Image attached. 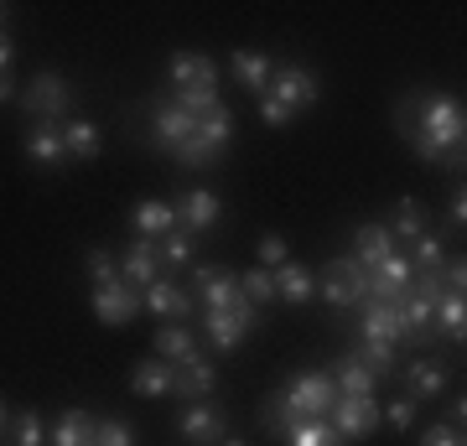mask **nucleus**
I'll return each mask as SVG.
<instances>
[{
	"label": "nucleus",
	"mask_w": 467,
	"mask_h": 446,
	"mask_svg": "<svg viewBox=\"0 0 467 446\" xmlns=\"http://www.w3.org/2000/svg\"><path fill=\"white\" fill-rule=\"evenodd\" d=\"M395 130L420 150V161L462 171V146H467L462 99H451V94H405L395 104Z\"/></svg>",
	"instance_id": "obj_1"
},
{
	"label": "nucleus",
	"mask_w": 467,
	"mask_h": 446,
	"mask_svg": "<svg viewBox=\"0 0 467 446\" xmlns=\"http://www.w3.org/2000/svg\"><path fill=\"white\" fill-rule=\"evenodd\" d=\"M317 94H322V83L306 63H275V73H270V83H265V99H275L281 109H291V115H296V109H312Z\"/></svg>",
	"instance_id": "obj_2"
},
{
	"label": "nucleus",
	"mask_w": 467,
	"mask_h": 446,
	"mask_svg": "<svg viewBox=\"0 0 467 446\" xmlns=\"http://www.w3.org/2000/svg\"><path fill=\"white\" fill-rule=\"evenodd\" d=\"M21 109H26V115H36V119H57V125H63L67 109H73V88H67L63 73L42 67V73L32 78V88L21 94Z\"/></svg>",
	"instance_id": "obj_3"
},
{
	"label": "nucleus",
	"mask_w": 467,
	"mask_h": 446,
	"mask_svg": "<svg viewBox=\"0 0 467 446\" xmlns=\"http://www.w3.org/2000/svg\"><path fill=\"white\" fill-rule=\"evenodd\" d=\"M281 395L291 399L306 420H312V415H327L337 405V389H333V374H327V368H306V374H296Z\"/></svg>",
	"instance_id": "obj_4"
},
{
	"label": "nucleus",
	"mask_w": 467,
	"mask_h": 446,
	"mask_svg": "<svg viewBox=\"0 0 467 446\" xmlns=\"http://www.w3.org/2000/svg\"><path fill=\"white\" fill-rule=\"evenodd\" d=\"M177 430H182L187 446H218L223 436H229V420H223V410H218V405L192 399V405L182 410V420H177Z\"/></svg>",
	"instance_id": "obj_5"
},
{
	"label": "nucleus",
	"mask_w": 467,
	"mask_h": 446,
	"mask_svg": "<svg viewBox=\"0 0 467 446\" xmlns=\"http://www.w3.org/2000/svg\"><path fill=\"white\" fill-rule=\"evenodd\" d=\"M218 389V374L213 364H208V353H187L182 364H171V395L177 399H208Z\"/></svg>",
	"instance_id": "obj_6"
},
{
	"label": "nucleus",
	"mask_w": 467,
	"mask_h": 446,
	"mask_svg": "<svg viewBox=\"0 0 467 446\" xmlns=\"http://www.w3.org/2000/svg\"><path fill=\"white\" fill-rule=\"evenodd\" d=\"M223 223V198L218 192H208V187H192L182 202H177V229L182 233H208V229H218Z\"/></svg>",
	"instance_id": "obj_7"
},
{
	"label": "nucleus",
	"mask_w": 467,
	"mask_h": 446,
	"mask_svg": "<svg viewBox=\"0 0 467 446\" xmlns=\"http://www.w3.org/2000/svg\"><path fill=\"white\" fill-rule=\"evenodd\" d=\"M192 281H198L202 312H229L234 301H239V275H234L229 264H198Z\"/></svg>",
	"instance_id": "obj_8"
},
{
	"label": "nucleus",
	"mask_w": 467,
	"mask_h": 446,
	"mask_svg": "<svg viewBox=\"0 0 467 446\" xmlns=\"http://www.w3.org/2000/svg\"><path fill=\"white\" fill-rule=\"evenodd\" d=\"M327 426H333L343 441H364L368 430L379 426V405H374V395H364V399H337L333 410H327Z\"/></svg>",
	"instance_id": "obj_9"
},
{
	"label": "nucleus",
	"mask_w": 467,
	"mask_h": 446,
	"mask_svg": "<svg viewBox=\"0 0 467 446\" xmlns=\"http://www.w3.org/2000/svg\"><path fill=\"white\" fill-rule=\"evenodd\" d=\"M119 281L130 291H146V285L161 281V260H156V239H135L125 254H119Z\"/></svg>",
	"instance_id": "obj_10"
},
{
	"label": "nucleus",
	"mask_w": 467,
	"mask_h": 446,
	"mask_svg": "<svg viewBox=\"0 0 467 446\" xmlns=\"http://www.w3.org/2000/svg\"><path fill=\"white\" fill-rule=\"evenodd\" d=\"M140 312V296H135L125 281H109V285H94V316L104 327H125L130 316Z\"/></svg>",
	"instance_id": "obj_11"
},
{
	"label": "nucleus",
	"mask_w": 467,
	"mask_h": 446,
	"mask_svg": "<svg viewBox=\"0 0 467 446\" xmlns=\"http://www.w3.org/2000/svg\"><path fill=\"white\" fill-rule=\"evenodd\" d=\"M187 135H198V119L187 115V109H177V104H156L150 109V146L177 150Z\"/></svg>",
	"instance_id": "obj_12"
},
{
	"label": "nucleus",
	"mask_w": 467,
	"mask_h": 446,
	"mask_svg": "<svg viewBox=\"0 0 467 446\" xmlns=\"http://www.w3.org/2000/svg\"><path fill=\"white\" fill-rule=\"evenodd\" d=\"M358 337H379V343H405V322H400V301H364V322Z\"/></svg>",
	"instance_id": "obj_13"
},
{
	"label": "nucleus",
	"mask_w": 467,
	"mask_h": 446,
	"mask_svg": "<svg viewBox=\"0 0 467 446\" xmlns=\"http://www.w3.org/2000/svg\"><path fill=\"white\" fill-rule=\"evenodd\" d=\"M270 275H275V301H291V306H301V301L317 296V270H312V264L285 260V264H275Z\"/></svg>",
	"instance_id": "obj_14"
},
{
	"label": "nucleus",
	"mask_w": 467,
	"mask_h": 446,
	"mask_svg": "<svg viewBox=\"0 0 467 446\" xmlns=\"http://www.w3.org/2000/svg\"><path fill=\"white\" fill-rule=\"evenodd\" d=\"M57 135H63L67 161H94V156L104 150V130L94 125V119H63Z\"/></svg>",
	"instance_id": "obj_15"
},
{
	"label": "nucleus",
	"mask_w": 467,
	"mask_h": 446,
	"mask_svg": "<svg viewBox=\"0 0 467 446\" xmlns=\"http://www.w3.org/2000/svg\"><path fill=\"white\" fill-rule=\"evenodd\" d=\"M389 254H395L389 223H358V229H353V260L364 264V270H374V264L389 260Z\"/></svg>",
	"instance_id": "obj_16"
},
{
	"label": "nucleus",
	"mask_w": 467,
	"mask_h": 446,
	"mask_svg": "<svg viewBox=\"0 0 467 446\" xmlns=\"http://www.w3.org/2000/svg\"><path fill=\"white\" fill-rule=\"evenodd\" d=\"M26 156L36 166H63L67 150H63V135H57V119H32V130H26Z\"/></svg>",
	"instance_id": "obj_17"
},
{
	"label": "nucleus",
	"mask_w": 467,
	"mask_h": 446,
	"mask_svg": "<svg viewBox=\"0 0 467 446\" xmlns=\"http://www.w3.org/2000/svg\"><path fill=\"white\" fill-rule=\"evenodd\" d=\"M94 426H99V420H94L88 410H78V405H67V410L57 415V420H52L47 446H88V441H94Z\"/></svg>",
	"instance_id": "obj_18"
},
{
	"label": "nucleus",
	"mask_w": 467,
	"mask_h": 446,
	"mask_svg": "<svg viewBox=\"0 0 467 446\" xmlns=\"http://www.w3.org/2000/svg\"><path fill=\"white\" fill-rule=\"evenodd\" d=\"M135 239H167L171 229H177V208L161 198H146V202H135Z\"/></svg>",
	"instance_id": "obj_19"
},
{
	"label": "nucleus",
	"mask_w": 467,
	"mask_h": 446,
	"mask_svg": "<svg viewBox=\"0 0 467 446\" xmlns=\"http://www.w3.org/2000/svg\"><path fill=\"white\" fill-rule=\"evenodd\" d=\"M140 301H146L156 316H171V322H182V316L192 312V296H187L177 281H167V275H161L156 285H146V291H140Z\"/></svg>",
	"instance_id": "obj_20"
},
{
	"label": "nucleus",
	"mask_w": 467,
	"mask_h": 446,
	"mask_svg": "<svg viewBox=\"0 0 467 446\" xmlns=\"http://www.w3.org/2000/svg\"><path fill=\"white\" fill-rule=\"evenodd\" d=\"M405 389H410V399H436L441 389H447V368L436 364V358H410L405 364Z\"/></svg>",
	"instance_id": "obj_21"
},
{
	"label": "nucleus",
	"mask_w": 467,
	"mask_h": 446,
	"mask_svg": "<svg viewBox=\"0 0 467 446\" xmlns=\"http://www.w3.org/2000/svg\"><path fill=\"white\" fill-rule=\"evenodd\" d=\"M353 364H364L374 379H395V364H400V347L379 343V337H358V347L348 353Z\"/></svg>",
	"instance_id": "obj_22"
},
{
	"label": "nucleus",
	"mask_w": 467,
	"mask_h": 446,
	"mask_svg": "<svg viewBox=\"0 0 467 446\" xmlns=\"http://www.w3.org/2000/svg\"><path fill=\"white\" fill-rule=\"evenodd\" d=\"M167 78L177 83V88H187V83H218V63L213 57H202V52H171L167 57Z\"/></svg>",
	"instance_id": "obj_23"
},
{
	"label": "nucleus",
	"mask_w": 467,
	"mask_h": 446,
	"mask_svg": "<svg viewBox=\"0 0 467 446\" xmlns=\"http://www.w3.org/2000/svg\"><path fill=\"white\" fill-rule=\"evenodd\" d=\"M431 337H447V343L462 347V337H467V301L462 296H441V301H436Z\"/></svg>",
	"instance_id": "obj_24"
},
{
	"label": "nucleus",
	"mask_w": 467,
	"mask_h": 446,
	"mask_svg": "<svg viewBox=\"0 0 467 446\" xmlns=\"http://www.w3.org/2000/svg\"><path fill=\"white\" fill-rule=\"evenodd\" d=\"M130 389H135L140 399H161V395H171V364H167V358H146V364H135Z\"/></svg>",
	"instance_id": "obj_25"
},
{
	"label": "nucleus",
	"mask_w": 467,
	"mask_h": 446,
	"mask_svg": "<svg viewBox=\"0 0 467 446\" xmlns=\"http://www.w3.org/2000/svg\"><path fill=\"white\" fill-rule=\"evenodd\" d=\"M327 374H333L337 399H364V395H374V384H379L364 364H353V358H337V368H327Z\"/></svg>",
	"instance_id": "obj_26"
},
{
	"label": "nucleus",
	"mask_w": 467,
	"mask_h": 446,
	"mask_svg": "<svg viewBox=\"0 0 467 446\" xmlns=\"http://www.w3.org/2000/svg\"><path fill=\"white\" fill-rule=\"evenodd\" d=\"M202 332H208V347L213 353H234V347L244 343V322H234L229 312H202Z\"/></svg>",
	"instance_id": "obj_27"
},
{
	"label": "nucleus",
	"mask_w": 467,
	"mask_h": 446,
	"mask_svg": "<svg viewBox=\"0 0 467 446\" xmlns=\"http://www.w3.org/2000/svg\"><path fill=\"white\" fill-rule=\"evenodd\" d=\"M187 353H198V332L182 327V322H167V327H156V358H167V364H182Z\"/></svg>",
	"instance_id": "obj_28"
},
{
	"label": "nucleus",
	"mask_w": 467,
	"mask_h": 446,
	"mask_svg": "<svg viewBox=\"0 0 467 446\" xmlns=\"http://www.w3.org/2000/svg\"><path fill=\"white\" fill-rule=\"evenodd\" d=\"M198 140L213 150L218 161H223V150H229V140H234V109H229V104H218L213 115L198 119Z\"/></svg>",
	"instance_id": "obj_29"
},
{
	"label": "nucleus",
	"mask_w": 467,
	"mask_h": 446,
	"mask_svg": "<svg viewBox=\"0 0 467 446\" xmlns=\"http://www.w3.org/2000/svg\"><path fill=\"white\" fill-rule=\"evenodd\" d=\"M281 446H348V441L327 426V415H312V420H296V426L285 430Z\"/></svg>",
	"instance_id": "obj_30"
},
{
	"label": "nucleus",
	"mask_w": 467,
	"mask_h": 446,
	"mask_svg": "<svg viewBox=\"0 0 467 446\" xmlns=\"http://www.w3.org/2000/svg\"><path fill=\"white\" fill-rule=\"evenodd\" d=\"M229 67H234V78L244 83V88H254V94H265L270 73H275V63H270L265 52H234Z\"/></svg>",
	"instance_id": "obj_31"
},
{
	"label": "nucleus",
	"mask_w": 467,
	"mask_h": 446,
	"mask_svg": "<svg viewBox=\"0 0 467 446\" xmlns=\"http://www.w3.org/2000/svg\"><path fill=\"white\" fill-rule=\"evenodd\" d=\"M192 244H198V239H192V233H182V229H171L167 239H156L161 275H167V270H187V264H192Z\"/></svg>",
	"instance_id": "obj_32"
},
{
	"label": "nucleus",
	"mask_w": 467,
	"mask_h": 446,
	"mask_svg": "<svg viewBox=\"0 0 467 446\" xmlns=\"http://www.w3.org/2000/svg\"><path fill=\"white\" fill-rule=\"evenodd\" d=\"M171 104L187 109L192 119H202V115H213L223 99H218V83H187V88H177V99H171Z\"/></svg>",
	"instance_id": "obj_33"
},
{
	"label": "nucleus",
	"mask_w": 467,
	"mask_h": 446,
	"mask_svg": "<svg viewBox=\"0 0 467 446\" xmlns=\"http://www.w3.org/2000/svg\"><path fill=\"white\" fill-rule=\"evenodd\" d=\"M405 260H410V270H416V275H436V270L447 264V244H441V233L426 229L416 239V254H405Z\"/></svg>",
	"instance_id": "obj_34"
},
{
	"label": "nucleus",
	"mask_w": 467,
	"mask_h": 446,
	"mask_svg": "<svg viewBox=\"0 0 467 446\" xmlns=\"http://www.w3.org/2000/svg\"><path fill=\"white\" fill-rule=\"evenodd\" d=\"M389 233L395 239H420L426 233V208L416 198H400L395 202V218H389Z\"/></svg>",
	"instance_id": "obj_35"
},
{
	"label": "nucleus",
	"mask_w": 467,
	"mask_h": 446,
	"mask_svg": "<svg viewBox=\"0 0 467 446\" xmlns=\"http://www.w3.org/2000/svg\"><path fill=\"white\" fill-rule=\"evenodd\" d=\"M327 270H333L337 281H348L353 301L364 306V301H368V270H364V264L353 260V254H337V260H327Z\"/></svg>",
	"instance_id": "obj_36"
},
{
	"label": "nucleus",
	"mask_w": 467,
	"mask_h": 446,
	"mask_svg": "<svg viewBox=\"0 0 467 446\" xmlns=\"http://www.w3.org/2000/svg\"><path fill=\"white\" fill-rule=\"evenodd\" d=\"M239 291H244V301L265 306V301H275V275H270L265 264H254V270H244V275H239Z\"/></svg>",
	"instance_id": "obj_37"
},
{
	"label": "nucleus",
	"mask_w": 467,
	"mask_h": 446,
	"mask_svg": "<svg viewBox=\"0 0 467 446\" xmlns=\"http://www.w3.org/2000/svg\"><path fill=\"white\" fill-rule=\"evenodd\" d=\"M11 441H16V446H47V430H42V415H32V410L11 415Z\"/></svg>",
	"instance_id": "obj_38"
},
{
	"label": "nucleus",
	"mask_w": 467,
	"mask_h": 446,
	"mask_svg": "<svg viewBox=\"0 0 467 446\" xmlns=\"http://www.w3.org/2000/svg\"><path fill=\"white\" fill-rule=\"evenodd\" d=\"M84 270H88V281H94V285L119 281V260L109 254V249H88V254H84Z\"/></svg>",
	"instance_id": "obj_39"
},
{
	"label": "nucleus",
	"mask_w": 467,
	"mask_h": 446,
	"mask_svg": "<svg viewBox=\"0 0 467 446\" xmlns=\"http://www.w3.org/2000/svg\"><path fill=\"white\" fill-rule=\"evenodd\" d=\"M88 446H135V426H125V420H99Z\"/></svg>",
	"instance_id": "obj_40"
},
{
	"label": "nucleus",
	"mask_w": 467,
	"mask_h": 446,
	"mask_svg": "<svg viewBox=\"0 0 467 446\" xmlns=\"http://www.w3.org/2000/svg\"><path fill=\"white\" fill-rule=\"evenodd\" d=\"M285 260H291V249H285V233L265 229V233H260V264H265V270H275V264H285Z\"/></svg>",
	"instance_id": "obj_41"
},
{
	"label": "nucleus",
	"mask_w": 467,
	"mask_h": 446,
	"mask_svg": "<svg viewBox=\"0 0 467 446\" xmlns=\"http://www.w3.org/2000/svg\"><path fill=\"white\" fill-rule=\"evenodd\" d=\"M379 420L389 430H410V420H416V399L405 395V399H389V410H379Z\"/></svg>",
	"instance_id": "obj_42"
},
{
	"label": "nucleus",
	"mask_w": 467,
	"mask_h": 446,
	"mask_svg": "<svg viewBox=\"0 0 467 446\" xmlns=\"http://www.w3.org/2000/svg\"><path fill=\"white\" fill-rule=\"evenodd\" d=\"M177 161H182V166H192V171H198V166H213L218 156H213V150H208V146H202L198 135H187L182 146H177Z\"/></svg>",
	"instance_id": "obj_43"
},
{
	"label": "nucleus",
	"mask_w": 467,
	"mask_h": 446,
	"mask_svg": "<svg viewBox=\"0 0 467 446\" xmlns=\"http://www.w3.org/2000/svg\"><path fill=\"white\" fill-rule=\"evenodd\" d=\"M447 223H451V229H462V223H467V192H462V182L447 192Z\"/></svg>",
	"instance_id": "obj_44"
},
{
	"label": "nucleus",
	"mask_w": 467,
	"mask_h": 446,
	"mask_svg": "<svg viewBox=\"0 0 467 446\" xmlns=\"http://www.w3.org/2000/svg\"><path fill=\"white\" fill-rule=\"evenodd\" d=\"M260 119H265L270 130H281V125H291L296 115H291V109H281L275 99H265V94H260Z\"/></svg>",
	"instance_id": "obj_45"
},
{
	"label": "nucleus",
	"mask_w": 467,
	"mask_h": 446,
	"mask_svg": "<svg viewBox=\"0 0 467 446\" xmlns=\"http://www.w3.org/2000/svg\"><path fill=\"white\" fill-rule=\"evenodd\" d=\"M420 446H462V436H457L451 426H431L426 436H420Z\"/></svg>",
	"instance_id": "obj_46"
},
{
	"label": "nucleus",
	"mask_w": 467,
	"mask_h": 446,
	"mask_svg": "<svg viewBox=\"0 0 467 446\" xmlns=\"http://www.w3.org/2000/svg\"><path fill=\"white\" fill-rule=\"evenodd\" d=\"M462 420H467V399L457 395V399H451V405H447V420H441V426H451V430H457V436H462Z\"/></svg>",
	"instance_id": "obj_47"
},
{
	"label": "nucleus",
	"mask_w": 467,
	"mask_h": 446,
	"mask_svg": "<svg viewBox=\"0 0 467 446\" xmlns=\"http://www.w3.org/2000/svg\"><path fill=\"white\" fill-rule=\"evenodd\" d=\"M11 63H16V42L0 32V73H11Z\"/></svg>",
	"instance_id": "obj_48"
},
{
	"label": "nucleus",
	"mask_w": 467,
	"mask_h": 446,
	"mask_svg": "<svg viewBox=\"0 0 467 446\" xmlns=\"http://www.w3.org/2000/svg\"><path fill=\"white\" fill-rule=\"evenodd\" d=\"M16 99V83H11V73H0V104Z\"/></svg>",
	"instance_id": "obj_49"
},
{
	"label": "nucleus",
	"mask_w": 467,
	"mask_h": 446,
	"mask_svg": "<svg viewBox=\"0 0 467 446\" xmlns=\"http://www.w3.org/2000/svg\"><path fill=\"white\" fill-rule=\"evenodd\" d=\"M11 430V410H5V399H0V436Z\"/></svg>",
	"instance_id": "obj_50"
},
{
	"label": "nucleus",
	"mask_w": 467,
	"mask_h": 446,
	"mask_svg": "<svg viewBox=\"0 0 467 446\" xmlns=\"http://www.w3.org/2000/svg\"><path fill=\"white\" fill-rule=\"evenodd\" d=\"M218 446H250V441H234V436H223V441H218Z\"/></svg>",
	"instance_id": "obj_51"
},
{
	"label": "nucleus",
	"mask_w": 467,
	"mask_h": 446,
	"mask_svg": "<svg viewBox=\"0 0 467 446\" xmlns=\"http://www.w3.org/2000/svg\"><path fill=\"white\" fill-rule=\"evenodd\" d=\"M5 16H11V11H5V5H0V32H5Z\"/></svg>",
	"instance_id": "obj_52"
}]
</instances>
